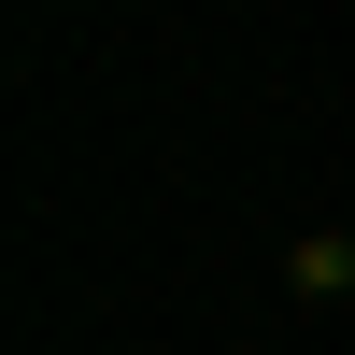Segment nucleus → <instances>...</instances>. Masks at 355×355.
Masks as SVG:
<instances>
[]
</instances>
